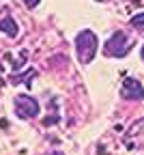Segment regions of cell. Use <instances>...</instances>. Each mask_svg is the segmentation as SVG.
<instances>
[{
	"mask_svg": "<svg viewBox=\"0 0 144 155\" xmlns=\"http://www.w3.org/2000/svg\"><path fill=\"white\" fill-rule=\"evenodd\" d=\"M97 35L93 30H82L75 37V54H77V61L82 65H88L95 61V54H97Z\"/></svg>",
	"mask_w": 144,
	"mask_h": 155,
	"instance_id": "1",
	"label": "cell"
},
{
	"mask_svg": "<svg viewBox=\"0 0 144 155\" xmlns=\"http://www.w3.org/2000/svg\"><path fill=\"white\" fill-rule=\"evenodd\" d=\"M129 39H127V35L123 32V30H116L108 41H106V45H103V52H106V56H114V58H123L127 52H129Z\"/></svg>",
	"mask_w": 144,
	"mask_h": 155,
	"instance_id": "2",
	"label": "cell"
},
{
	"mask_svg": "<svg viewBox=\"0 0 144 155\" xmlns=\"http://www.w3.org/2000/svg\"><path fill=\"white\" fill-rule=\"evenodd\" d=\"M15 112L19 119H34L39 114V101L30 95H17L15 97Z\"/></svg>",
	"mask_w": 144,
	"mask_h": 155,
	"instance_id": "3",
	"label": "cell"
},
{
	"mask_svg": "<svg viewBox=\"0 0 144 155\" xmlns=\"http://www.w3.org/2000/svg\"><path fill=\"white\" fill-rule=\"evenodd\" d=\"M120 95L125 97V99H144V88L138 80H133V78H125V82H123V88H120Z\"/></svg>",
	"mask_w": 144,
	"mask_h": 155,
	"instance_id": "4",
	"label": "cell"
},
{
	"mask_svg": "<svg viewBox=\"0 0 144 155\" xmlns=\"http://www.w3.org/2000/svg\"><path fill=\"white\" fill-rule=\"evenodd\" d=\"M0 32H5L7 37H17V32H19L17 22L13 17H2L0 19Z\"/></svg>",
	"mask_w": 144,
	"mask_h": 155,
	"instance_id": "5",
	"label": "cell"
},
{
	"mask_svg": "<svg viewBox=\"0 0 144 155\" xmlns=\"http://www.w3.org/2000/svg\"><path fill=\"white\" fill-rule=\"evenodd\" d=\"M131 26L136 30H144V13H138V15L131 17Z\"/></svg>",
	"mask_w": 144,
	"mask_h": 155,
	"instance_id": "6",
	"label": "cell"
},
{
	"mask_svg": "<svg viewBox=\"0 0 144 155\" xmlns=\"http://www.w3.org/2000/svg\"><path fill=\"white\" fill-rule=\"evenodd\" d=\"M39 2H41V0H24V5H26L28 9H34V7H39Z\"/></svg>",
	"mask_w": 144,
	"mask_h": 155,
	"instance_id": "7",
	"label": "cell"
},
{
	"mask_svg": "<svg viewBox=\"0 0 144 155\" xmlns=\"http://www.w3.org/2000/svg\"><path fill=\"white\" fill-rule=\"evenodd\" d=\"M52 155H65V153H60V151H54V153H52Z\"/></svg>",
	"mask_w": 144,
	"mask_h": 155,
	"instance_id": "8",
	"label": "cell"
},
{
	"mask_svg": "<svg viewBox=\"0 0 144 155\" xmlns=\"http://www.w3.org/2000/svg\"><path fill=\"white\" fill-rule=\"evenodd\" d=\"M140 54H142V61H144V45H142V50H140Z\"/></svg>",
	"mask_w": 144,
	"mask_h": 155,
	"instance_id": "9",
	"label": "cell"
}]
</instances>
